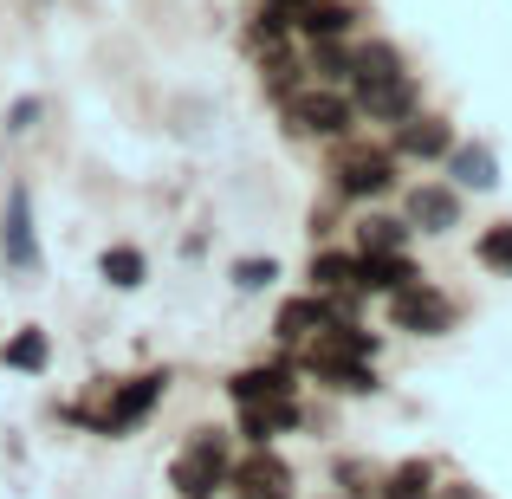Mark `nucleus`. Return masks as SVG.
I'll list each match as a JSON object with an SVG mask.
<instances>
[{"instance_id": "nucleus-16", "label": "nucleus", "mask_w": 512, "mask_h": 499, "mask_svg": "<svg viewBox=\"0 0 512 499\" xmlns=\"http://www.w3.org/2000/svg\"><path fill=\"white\" fill-rule=\"evenodd\" d=\"M441 163H448V175H454L461 188H493V182H500V163H493L487 143H454Z\"/></svg>"}, {"instance_id": "nucleus-11", "label": "nucleus", "mask_w": 512, "mask_h": 499, "mask_svg": "<svg viewBox=\"0 0 512 499\" xmlns=\"http://www.w3.org/2000/svg\"><path fill=\"white\" fill-rule=\"evenodd\" d=\"M299 422H305L299 396H286V402H240V435H247L253 448H273V441L292 435Z\"/></svg>"}, {"instance_id": "nucleus-20", "label": "nucleus", "mask_w": 512, "mask_h": 499, "mask_svg": "<svg viewBox=\"0 0 512 499\" xmlns=\"http://www.w3.org/2000/svg\"><path fill=\"white\" fill-rule=\"evenodd\" d=\"M98 273H104V286H117V292H137L143 279H150V260H143V247H104Z\"/></svg>"}, {"instance_id": "nucleus-2", "label": "nucleus", "mask_w": 512, "mask_h": 499, "mask_svg": "<svg viewBox=\"0 0 512 499\" xmlns=\"http://www.w3.org/2000/svg\"><path fill=\"white\" fill-rule=\"evenodd\" d=\"M163 389H169V370H143V376H130V383H111V402H104L98 415H72V422H85V428H98V435H130V428H143L150 422V409L163 402Z\"/></svg>"}, {"instance_id": "nucleus-25", "label": "nucleus", "mask_w": 512, "mask_h": 499, "mask_svg": "<svg viewBox=\"0 0 512 499\" xmlns=\"http://www.w3.org/2000/svg\"><path fill=\"white\" fill-rule=\"evenodd\" d=\"M383 499H435V467L428 461H402L396 474L383 480Z\"/></svg>"}, {"instance_id": "nucleus-18", "label": "nucleus", "mask_w": 512, "mask_h": 499, "mask_svg": "<svg viewBox=\"0 0 512 499\" xmlns=\"http://www.w3.org/2000/svg\"><path fill=\"white\" fill-rule=\"evenodd\" d=\"M0 363H7V370H26V376H39L52 363V337L39 331V325H26V331H13L7 344H0Z\"/></svg>"}, {"instance_id": "nucleus-27", "label": "nucleus", "mask_w": 512, "mask_h": 499, "mask_svg": "<svg viewBox=\"0 0 512 499\" xmlns=\"http://www.w3.org/2000/svg\"><path fill=\"white\" fill-rule=\"evenodd\" d=\"M279 279V260H234V286L240 292H266Z\"/></svg>"}, {"instance_id": "nucleus-5", "label": "nucleus", "mask_w": 512, "mask_h": 499, "mask_svg": "<svg viewBox=\"0 0 512 499\" xmlns=\"http://www.w3.org/2000/svg\"><path fill=\"white\" fill-rule=\"evenodd\" d=\"M350 124H357V104L344 98V91H292L286 98V130L292 137H350Z\"/></svg>"}, {"instance_id": "nucleus-29", "label": "nucleus", "mask_w": 512, "mask_h": 499, "mask_svg": "<svg viewBox=\"0 0 512 499\" xmlns=\"http://www.w3.org/2000/svg\"><path fill=\"white\" fill-rule=\"evenodd\" d=\"M266 7H279V13H286V20H299V13L312 7V0H266Z\"/></svg>"}, {"instance_id": "nucleus-7", "label": "nucleus", "mask_w": 512, "mask_h": 499, "mask_svg": "<svg viewBox=\"0 0 512 499\" xmlns=\"http://www.w3.org/2000/svg\"><path fill=\"white\" fill-rule=\"evenodd\" d=\"M357 117H376V124H402V117H415L422 111V91H415V78L409 72H396V78H376V85H357Z\"/></svg>"}, {"instance_id": "nucleus-12", "label": "nucleus", "mask_w": 512, "mask_h": 499, "mask_svg": "<svg viewBox=\"0 0 512 499\" xmlns=\"http://www.w3.org/2000/svg\"><path fill=\"white\" fill-rule=\"evenodd\" d=\"M227 396H234V409L240 402H286L299 396V383H292V363H253V370L227 376Z\"/></svg>"}, {"instance_id": "nucleus-31", "label": "nucleus", "mask_w": 512, "mask_h": 499, "mask_svg": "<svg viewBox=\"0 0 512 499\" xmlns=\"http://www.w3.org/2000/svg\"><path fill=\"white\" fill-rule=\"evenodd\" d=\"M344 499H370V493H344Z\"/></svg>"}, {"instance_id": "nucleus-8", "label": "nucleus", "mask_w": 512, "mask_h": 499, "mask_svg": "<svg viewBox=\"0 0 512 499\" xmlns=\"http://www.w3.org/2000/svg\"><path fill=\"white\" fill-rule=\"evenodd\" d=\"M227 480L240 487V499H292V467L279 461L273 448H253L247 461H234Z\"/></svg>"}, {"instance_id": "nucleus-10", "label": "nucleus", "mask_w": 512, "mask_h": 499, "mask_svg": "<svg viewBox=\"0 0 512 499\" xmlns=\"http://www.w3.org/2000/svg\"><path fill=\"white\" fill-rule=\"evenodd\" d=\"M402 221H409L415 234H448V227H461V195H454L448 182H422V188H409Z\"/></svg>"}, {"instance_id": "nucleus-28", "label": "nucleus", "mask_w": 512, "mask_h": 499, "mask_svg": "<svg viewBox=\"0 0 512 499\" xmlns=\"http://www.w3.org/2000/svg\"><path fill=\"white\" fill-rule=\"evenodd\" d=\"M39 111H46L39 98H13V111H7V130H33V124H39Z\"/></svg>"}, {"instance_id": "nucleus-22", "label": "nucleus", "mask_w": 512, "mask_h": 499, "mask_svg": "<svg viewBox=\"0 0 512 499\" xmlns=\"http://www.w3.org/2000/svg\"><path fill=\"white\" fill-rule=\"evenodd\" d=\"M299 72H305V65H299V59H292V52H286V46H273V52H260V85H266V91H273V98H279V104H286V98H292V91H299Z\"/></svg>"}, {"instance_id": "nucleus-23", "label": "nucleus", "mask_w": 512, "mask_h": 499, "mask_svg": "<svg viewBox=\"0 0 512 499\" xmlns=\"http://www.w3.org/2000/svg\"><path fill=\"white\" fill-rule=\"evenodd\" d=\"M402 72V52L389 46V39H370V46H357V72H350V85H376V78H396Z\"/></svg>"}, {"instance_id": "nucleus-13", "label": "nucleus", "mask_w": 512, "mask_h": 499, "mask_svg": "<svg viewBox=\"0 0 512 499\" xmlns=\"http://www.w3.org/2000/svg\"><path fill=\"white\" fill-rule=\"evenodd\" d=\"M325 325H331V299H325V292H305V299H286V305H279L273 337H279V344H312Z\"/></svg>"}, {"instance_id": "nucleus-3", "label": "nucleus", "mask_w": 512, "mask_h": 499, "mask_svg": "<svg viewBox=\"0 0 512 499\" xmlns=\"http://www.w3.org/2000/svg\"><path fill=\"white\" fill-rule=\"evenodd\" d=\"M331 188H338L344 201L389 195V188H396V150H383V143H344V150L331 156Z\"/></svg>"}, {"instance_id": "nucleus-26", "label": "nucleus", "mask_w": 512, "mask_h": 499, "mask_svg": "<svg viewBox=\"0 0 512 499\" xmlns=\"http://www.w3.org/2000/svg\"><path fill=\"white\" fill-rule=\"evenodd\" d=\"M480 266H487V273H512V221H500V227H487V234H480Z\"/></svg>"}, {"instance_id": "nucleus-1", "label": "nucleus", "mask_w": 512, "mask_h": 499, "mask_svg": "<svg viewBox=\"0 0 512 499\" xmlns=\"http://www.w3.org/2000/svg\"><path fill=\"white\" fill-rule=\"evenodd\" d=\"M227 474H234V454H227L221 428H195V441L169 461V487L182 499H214L227 487Z\"/></svg>"}, {"instance_id": "nucleus-21", "label": "nucleus", "mask_w": 512, "mask_h": 499, "mask_svg": "<svg viewBox=\"0 0 512 499\" xmlns=\"http://www.w3.org/2000/svg\"><path fill=\"white\" fill-rule=\"evenodd\" d=\"M312 292H357V253H312Z\"/></svg>"}, {"instance_id": "nucleus-14", "label": "nucleus", "mask_w": 512, "mask_h": 499, "mask_svg": "<svg viewBox=\"0 0 512 499\" xmlns=\"http://www.w3.org/2000/svg\"><path fill=\"white\" fill-rule=\"evenodd\" d=\"M422 279L409 253H357V292H402Z\"/></svg>"}, {"instance_id": "nucleus-19", "label": "nucleus", "mask_w": 512, "mask_h": 499, "mask_svg": "<svg viewBox=\"0 0 512 499\" xmlns=\"http://www.w3.org/2000/svg\"><path fill=\"white\" fill-rule=\"evenodd\" d=\"M350 20H357V7H350V0H312V7H305L292 26H299L305 39H344Z\"/></svg>"}, {"instance_id": "nucleus-30", "label": "nucleus", "mask_w": 512, "mask_h": 499, "mask_svg": "<svg viewBox=\"0 0 512 499\" xmlns=\"http://www.w3.org/2000/svg\"><path fill=\"white\" fill-rule=\"evenodd\" d=\"M441 499H480L474 487H441Z\"/></svg>"}, {"instance_id": "nucleus-6", "label": "nucleus", "mask_w": 512, "mask_h": 499, "mask_svg": "<svg viewBox=\"0 0 512 499\" xmlns=\"http://www.w3.org/2000/svg\"><path fill=\"white\" fill-rule=\"evenodd\" d=\"M389 318H396V331L441 337V331H454V299H448V292H435L428 279H415V286L389 292Z\"/></svg>"}, {"instance_id": "nucleus-15", "label": "nucleus", "mask_w": 512, "mask_h": 499, "mask_svg": "<svg viewBox=\"0 0 512 499\" xmlns=\"http://www.w3.org/2000/svg\"><path fill=\"white\" fill-rule=\"evenodd\" d=\"M305 370L325 376L338 396H376V363H357V357H305Z\"/></svg>"}, {"instance_id": "nucleus-17", "label": "nucleus", "mask_w": 512, "mask_h": 499, "mask_svg": "<svg viewBox=\"0 0 512 499\" xmlns=\"http://www.w3.org/2000/svg\"><path fill=\"white\" fill-rule=\"evenodd\" d=\"M409 221H396V214H363L357 221V253H409Z\"/></svg>"}, {"instance_id": "nucleus-4", "label": "nucleus", "mask_w": 512, "mask_h": 499, "mask_svg": "<svg viewBox=\"0 0 512 499\" xmlns=\"http://www.w3.org/2000/svg\"><path fill=\"white\" fill-rule=\"evenodd\" d=\"M0 260L20 279L39 273V227H33V188L26 182H13L7 201H0Z\"/></svg>"}, {"instance_id": "nucleus-9", "label": "nucleus", "mask_w": 512, "mask_h": 499, "mask_svg": "<svg viewBox=\"0 0 512 499\" xmlns=\"http://www.w3.org/2000/svg\"><path fill=\"white\" fill-rule=\"evenodd\" d=\"M389 150L409 156V163H441V156L454 150V130H448V117L415 111V117H402V124H396V143H389Z\"/></svg>"}, {"instance_id": "nucleus-24", "label": "nucleus", "mask_w": 512, "mask_h": 499, "mask_svg": "<svg viewBox=\"0 0 512 499\" xmlns=\"http://www.w3.org/2000/svg\"><path fill=\"white\" fill-rule=\"evenodd\" d=\"M305 65H312L325 85H344V78L357 72V52H350L344 39H312V59H305Z\"/></svg>"}]
</instances>
